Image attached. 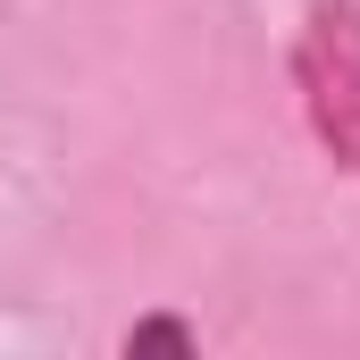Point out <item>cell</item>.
Returning <instances> with one entry per match:
<instances>
[{"label": "cell", "mask_w": 360, "mask_h": 360, "mask_svg": "<svg viewBox=\"0 0 360 360\" xmlns=\"http://www.w3.org/2000/svg\"><path fill=\"white\" fill-rule=\"evenodd\" d=\"M126 352H193V327H184V319H143V327L126 335Z\"/></svg>", "instance_id": "cell-1"}]
</instances>
